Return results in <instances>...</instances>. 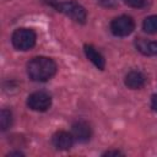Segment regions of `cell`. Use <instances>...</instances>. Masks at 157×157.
I'll return each mask as SVG.
<instances>
[{
	"label": "cell",
	"mask_w": 157,
	"mask_h": 157,
	"mask_svg": "<svg viewBox=\"0 0 157 157\" xmlns=\"http://www.w3.org/2000/svg\"><path fill=\"white\" fill-rule=\"evenodd\" d=\"M56 72V64L47 56H36L27 64V74L33 81L44 82L50 80Z\"/></svg>",
	"instance_id": "cell-1"
},
{
	"label": "cell",
	"mask_w": 157,
	"mask_h": 157,
	"mask_svg": "<svg viewBox=\"0 0 157 157\" xmlns=\"http://www.w3.org/2000/svg\"><path fill=\"white\" fill-rule=\"evenodd\" d=\"M11 42L18 50H29L36 44V33L29 28H17L12 33Z\"/></svg>",
	"instance_id": "cell-2"
},
{
	"label": "cell",
	"mask_w": 157,
	"mask_h": 157,
	"mask_svg": "<svg viewBox=\"0 0 157 157\" xmlns=\"http://www.w3.org/2000/svg\"><path fill=\"white\" fill-rule=\"evenodd\" d=\"M56 9L60 12L65 13L66 16H69L75 22H78V23H85L86 22V18H87L86 10L78 2H76L74 0L61 2V4L56 5Z\"/></svg>",
	"instance_id": "cell-3"
},
{
	"label": "cell",
	"mask_w": 157,
	"mask_h": 157,
	"mask_svg": "<svg viewBox=\"0 0 157 157\" xmlns=\"http://www.w3.org/2000/svg\"><path fill=\"white\" fill-rule=\"evenodd\" d=\"M134 28H135L134 20L126 15L115 17L110 23V31L117 37H126L132 33Z\"/></svg>",
	"instance_id": "cell-4"
},
{
	"label": "cell",
	"mask_w": 157,
	"mask_h": 157,
	"mask_svg": "<svg viewBox=\"0 0 157 157\" xmlns=\"http://www.w3.org/2000/svg\"><path fill=\"white\" fill-rule=\"evenodd\" d=\"M27 105L36 112H45L52 105V97L43 91L33 92L27 98Z\"/></svg>",
	"instance_id": "cell-5"
},
{
	"label": "cell",
	"mask_w": 157,
	"mask_h": 157,
	"mask_svg": "<svg viewBox=\"0 0 157 157\" xmlns=\"http://www.w3.org/2000/svg\"><path fill=\"white\" fill-rule=\"evenodd\" d=\"M74 136L72 134L67 132V131H56L53 137H52V144L53 146L56 148V150H60V151H66V150H70L72 144H74Z\"/></svg>",
	"instance_id": "cell-6"
},
{
	"label": "cell",
	"mask_w": 157,
	"mask_h": 157,
	"mask_svg": "<svg viewBox=\"0 0 157 157\" xmlns=\"http://www.w3.org/2000/svg\"><path fill=\"white\" fill-rule=\"evenodd\" d=\"M92 129L86 121H76L72 125V136L78 142H86L91 139Z\"/></svg>",
	"instance_id": "cell-7"
},
{
	"label": "cell",
	"mask_w": 157,
	"mask_h": 157,
	"mask_svg": "<svg viewBox=\"0 0 157 157\" xmlns=\"http://www.w3.org/2000/svg\"><path fill=\"white\" fill-rule=\"evenodd\" d=\"M145 83H146V76L141 71L132 70L128 72V75L125 76V85L131 90H139L144 87Z\"/></svg>",
	"instance_id": "cell-8"
},
{
	"label": "cell",
	"mask_w": 157,
	"mask_h": 157,
	"mask_svg": "<svg viewBox=\"0 0 157 157\" xmlns=\"http://www.w3.org/2000/svg\"><path fill=\"white\" fill-rule=\"evenodd\" d=\"M83 50H85V54L87 56V59L90 61H92L96 67H98L99 70H103L104 66H105V59L104 56L91 44H85L83 47Z\"/></svg>",
	"instance_id": "cell-9"
},
{
	"label": "cell",
	"mask_w": 157,
	"mask_h": 157,
	"mask_svg": "<svg viewBox=\"0 0 157 157\" xmlns=\"http://www.w3.org/2000/svg\"><path fill=\"white\" fill-rule=\"evenodd\" d=\"M136 47L139 52L145 55H157V42H147L144 39H139L136 42Z\"/></svg>",
	"instance_id": "cell-10"
},
{
	"label": "cell",
	"mask_w": 157,
	"mask_h": 157,
	"mask_svg": "<svg viewBox=\"0 0 157 157\" xmlns=\"http://www.w3.org/2000/svg\"><path fill=\"white\" fill-rule=\"evenodd\" d=\"M142 28L146 33H150V34L157 33V15H152V16L146 17L144 20Z\"/></svg>",
	"instance_id": "cell-11"
},
{
	"label": "cell",
	"mask_w": 157,
	"mask_h": 157,
	"mask_svg": "<svg viewBox=\"0 0 157 157\" xmlns=\"http://www.w3.org/2000/svg\"><path fill=\"white\" fill-rule=\"evenodd\" d=\"M12 124V114L9 109H2L0 112V128L1 130H6Z\"/></svg>",
	"instance_id": "cell-12"
},
{
	"label": "cell",
	"mask_w": 157,
	"mask_h": 157,
	"mask_svg": "<svg viewBox=\"0 0 157 157\" xmlns=\"http://www.w3.org/2000/svg\"><path fill=\"white\" fill-rule=\"evenodd\" d=\"M146 0H124V2L130 7H142Z\"/></svg>",
	"instance_id": "cell-13"
},
{
	"label": "cell",
	"mask_w": 157,
	"mask_h": 157,
	"mask_svg": "<svg viewBox=\"0 0 157 157\" xmlns=\"http://www.w3.org/2000/svg\"><path fill=\"white\" fill-rule=\"evenodd\" d=\"M103 6H108V7H110V6H114L115 5V2H117V0H98Z\"/></svg>",
	"instance_id": "cell-14"
},
{
	"label": "cell",
	"mask_w": 157,
	"mask_h": 157,
	"mask_svg": "<svg viewBox=\"0 0 157 157\" xmlns=\"http://www.w3.org/2000/svg\"><path fill=\"white\" fill-rule=\"evenodd\" d=\"M151 107L153 110L157 112V94H153L152 98H151Z\"/></svg>",
	"instance_id": "cell-15"
},
{
	"label": "cell",
	"mask_w": 157,
	"mask_h": 157,
	"mask_svg": "<svg viewBox=\"0 0 157 157\" xmlns=\"http://www.w3.org/2000/svg\"><path fill=\"white\" fill-rule=\"evenodd\" d=\"M112 155L118 156V155H121V152H119V151H107L105 153H103V156H112Z\"/></svg>",
	"instance_id": "cell-16"
},
{
	"label": "cell",
	"mask_w": 157,
	"mask_h": 157,
	"mask_svg": "<svg viewBox=\"0 0 157 157\" xmlns=\"http://www.w3.org/2000/svg\"><path fill=\"white\" fill-rule=\"evenodd\" d=\"M7 156H23L22 152H10Z\"/></svg>",
	"instance_id": "cell-17"
}]
</instances>
